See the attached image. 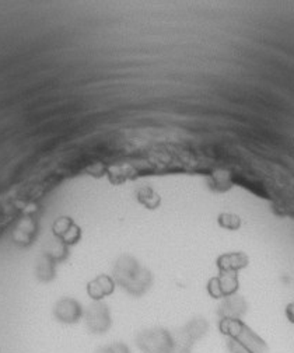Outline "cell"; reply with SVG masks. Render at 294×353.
I'll list each match as a JSON object with an SVG mask.
<instances>
[{
    "label": "cell",
    "mask_w": 294,
    "mask_h": 353,
    "mask_svg": "<svg viewBox=\"0 0 294 353\" xmlns=\"http://www.w3.org/2000/svg\"><path fill=\"white\" fill-rule=\"evenodd\" d=\"M114 281L129 294L142 296L150 289L153 276L135 258L123 255L115 263Z\"/></svg>",
    "instance_id": "6da1fadb"
},
{
    "label": "cell",
    "mask_w": 294,
    "mask_h": 353,
    "mask_svg": "<svg viewBox=\"0 0 294 353\" xmlns=\"http://www.w3.org/2000/svg\"><path fill=\"white\" fill-rule=\"evenodd\" d=\"M220 330L229 336L230 353H266L265 342L241 320H222Z\"/></svg>",
    "instance_id": "7a4b0ae2"
},
{
    "label": "cell",
    "mask_w": 294,
    "mask_h": 353,
    "mask_svg": "<svg viewBox=\"0 0 294 353\" xmlns=\"http://www.w3.org/2000/svg\"><path fill=\"white\" fill-rule=\"evenodd\" d=\"M136 345L142 353H170L174 346V338L164 328H150L139 332Z\"/></svg>",
    "instance_id": "3957f363"
},
{
    "label": "cell",
    "mask_w": 294,
    "mask_h": 353,
    "mask_svg": "<svg viewBox=\"0 0 294 353\" xmlns=\"http://www.w3.org/2000/svg\"><path fill=\"white\" fill-rule=\"evenodd\" d=\"M84 321H86V327L93 334H105L112 323L108 305L103 301L93 303L89 305L87 312L84 313Z\"/></svg>",
    "instance_id": "277c9868"
},
{
    "label": "cell",
    "mask_w": 294,
    "mask_h": 353,
    "mask_svg": "<svg viewBox=\"0 0 294 353\" xmlns=\"http://www.w3.org/2000/svg\"><path fill=\"white\" fill-rule=\"evenodd\" d=\"M54 316L58 321H61L63 324H74V323L80 321V319L83 316V308L78 301L66 297L56 303Z\"/></svg>",
    "instance_id": "5b68a950"
},
{
    "label": "cell",
    "mask_w": 294,
    "mask_h": 353,
    "mask_svg": "<svg viewBox=\"0 0 294 353\" xmlns=\"http://www.w3.org/2000/svg\"><path fill=\"white\" fill-rule=\"evenodd\" d=\"M238 278L235 274L224 272L219 278H215L209 283V292L216 299H226L233 296L238 289Z\"/></svg>",
    "instance_id": "8992f818"
},
{
    "label": "cell",
    "mask_w": 294,
    "mask_h": 353,
    "mask_svg": "<svg viewBox=\"0 0 294 353\" xmlns=\"http://www.w3.org/2000/svg\"><path fill=\"white\" fill-rule=\"evenodd\" d=\"M246 312V301L241 296H229L219 307V317L222 320H241Z\"/></svg>",
    "instance_id": "52a82bcc"
},
{
    "label": "cell",
    "mask_w": 294,
    "mask_h": 353,
    "mask_svg": "<svg viewBox=\"0 0 294 353\" xmlns=\"http://www.w3.org/2000/svg\"><path fill=\"white\" fill-rule=\"evenodd\" d=\"M207 330H209L207 321L202 317H196V319L191 320L184 328H181L178 331V334L184 339H187L188 342H191L193 345L196 341L202 339L207 334Z\"/></svg>",
    "instance_id": "ba28073f"
},
{
    "label": "cell",
    "mask_w": 294,
    "mask_h": 353,
    "mask_svg": "<svg viewBox=\"0 0 294 353\" xmlns=\"http://www.w3.org/2000/svg\"><path fill=\"white\" fill-rule=\"evenodd\" d=\"M246 263H248V258L242 252L226 254L219 261L222 271L231 272V274H235L238 270H242L244 267H246Z\"/></svg>",
    "instance_id": "9c48e42d"
},
{
    "label": "cell",
    "mask_w": 294,
    "mask_h": 353,
    "mask_svg": "<svg viewBox=\"0 0 294 353\" xmlns=\"http://www.w3.org/2000/svg\"><path fill=\"white\" fill-rule=\"evenodd\" d=\"M115 288V281L111 279L109 276H98L96 281H93L89 286V293L92 294L93 299L100 300L107 294H111Z\"/></svg>",
    "instance_id": "30bf717a"
},
{
    "label": "cell",
    "mask_w": 294,
    "mask_h": 353,
    "mask_svg": "<svg viewBox=\"0 0 294 353\" xmlns=\"http://www.w3.org/2000/svg\"><path fill=\"white\" fill-rule=\"evenodd\" d=\"M96 353H131V349L122 342H114L111 345L101 346L96 350Z\"/></svg>",
    "instance_id": "8fae6325"
},
{
    "label": "cell",
    "mask_w": 294,
    "mask_h": 353,
    "mask_svg": "<svg viewBox=\"0 0 294 353\" xmlns=\"http://www.w3.org/2000/svg\"><path fill=\"white\" fill-rule=\"evenodd\" d=\"M220 225L226 229L235 230L241 226V220L234 214H222L220 216Z\"/></svg>",
    "instance_id": "7c38bea8"
},
{
    "label": "cell",
    "mask_w": 294,
    "mask_h": 353,
    "mask_svg": "<svg viewBox=\"0 0 294 353\" xmlns=\"http://www.w3.org/2000/svg\"><path fill=\"white\" fill-rule=\"evenodd\" d=\"M287 316H288V319H290L291 321H294V303L288 305V308H287Z\"/></svg>",
    "instance_id": "4fadbf2b"
}]
</instances>
